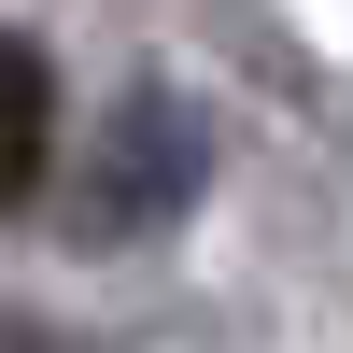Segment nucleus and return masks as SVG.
Wrapping results in <instances>:
<instances>
[{
	"label": "nucleus",
	"instance_id": "f257e3e1",
	"mask_svg": "<svg viewBox=\"0 0 353 353\" xmlns=\"http://www.w3.org/2000/svg\"><path fill=\"white\" fill-rule=\"evenodd\" d=\"M198 184H212V113H198L184 85H128V99L99 113V141H85V170H71V241L128 254V241H156V226H184Z\"/></svg>",
	"mask_w": 353,
	"mask_h": 353
},
{
	"label": "nucleus",
	"instance_id": "f03ea898",
	"mask_svg": "<svg viewBox=\"0 0 353 353\" xmlns=\"http://www.w3.org/2000/svg\"><path fill=\"white\" fill-rule=\"evenodd\" d=\"M57 198V57L28 28H0V212Z\"/></svg>",
	"mask_w": 353,
	"mask_h": 353
}]
</instances>
